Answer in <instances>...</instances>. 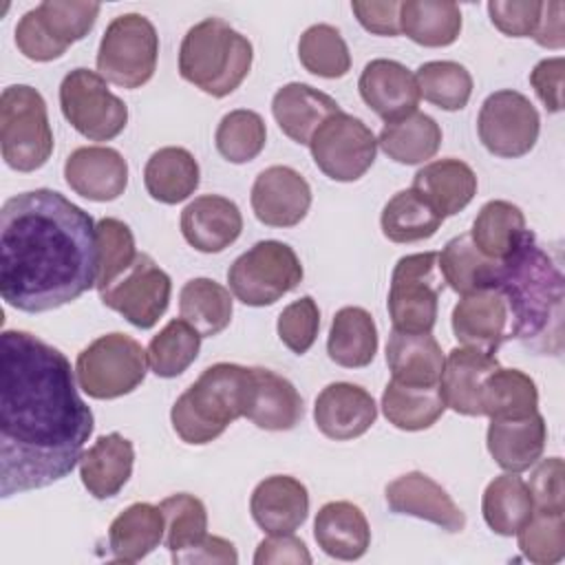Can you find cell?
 I'll list each match as a JSON object with an SVG mask.
<instances>
[{
	"label": "cell",
	"instance_id": "cell-4",
	"mask_svg": "<svg viewBox=\"0 0 565 565\" xmlns=\"http://www.w3.org/2000/svg\"><path fill=\"white\" fill-rule=\"evenodd\" d=\"M252 366L216 362L207 366L172 404L170 422L181 441L203 446L245 417L252 397Z\"/></svg>",
	"mask_w": 565,
	"mask_h": 565
},
{
	"label": "cell",
	"instance_id": "cell-33",
	"mask_svg": "<svg viewBox=\"0 0 565 565\" xmlns=\"http://www.w3.org/2000/svg\"><path fill=\"white\" fill-rule=\"evenodd\" d=\"M201 170L194 154L181 146H166L150 154L143 168L148 194L166 205L185 201L199 188Z\"/></svg>",
	"mask_w": 565,
	"mask_h": 565
},
{
	"label": "cell",
	"instance_id": "cell-49",
	"mask_svg": "<svg viewBox=\"0 0 565 565\" xmlns=\"http://www.w3.org/2000/svg\"><path fill=\"white\" fill-rule=\"evenodd\" d=\"M521 554L534 565H554L565 556V510H536L516 532Z\"/></svg>",
	"mask_w": 565,
	"mask_h": 565
},
{
	"label": "cell",
	"instance_id": "cell-53",
	"mask_svg": "<svg viewBox=\"0 0 565 565\" xmlns=\"http://www.w3.org/2000/svg\"><path fill=\"white\" fill-rule=\"evenodd\" d=\"M565 468L561 457L539 459L527 481L532 508L536 510H565Z\"/></svg>",
	"mask_w": 565,
	"mask_h": 565
},
{
	"label": "cell",
	"instance_id": "cell-14",
	"mask_svg": "<svg viewBox=\"0 0 565 565\" xmlns=\"http://www.w3.org/2000/svg\"><path fill=\"white\" fill-rule=\"evenodd\" d=\"M477 132L490 154L519 159L536 146L541 117L536 106L523 93L501 88L483 99L477 117Z\"/></svg>",
	"mask_w": 565,
	"mask_h": 565
},
{
	"label": "cell",
	"instance_id": "cell-11",
	"mask_svg": "<svg viewBox=\"0 0 565 565\" xmlns=\"http://www.w3.org/2000/svg\"><path fill=\"white\" fill-rule=\"evenodd\" d=\"M446 282L439 271L437 252L402 256L391 274L388 316L395 331L430 333L437 322L439 296Z\"/></svg>",
	"mask_w": 565,
	"mask_h": 565
},
{
	"label": "cell",
	"instance_id": "cell-6",
	"mask_svg": "<svg viewBox=\"0 0 565 565\" xmlns=\"http://www.w3.org/2000/svg\"><path fill=\"white\" fill-rule=\"evenodd\" d=\"M53 130L42 93L29 84L7 86L0 95V148L11 170L35 172L53 154Z\"/></svg>",
	"mask_w": 565,
	"mask_h": 565
},
{
	"label": "cell",
	"instance_id": "cell-16",
	"mask_svg": "<svg viewBox=\"0 0 565 565\" xmlns=\"http://www.w3.org/2000/svg\"><path fill=\"white\" fill-rule=\"evenodd\" d=\"M450 324L461 347L488 355H494L503 342L512 340V316L497 287L461 296L452 309Z\"/></svg>",
	"mask_w": 565,
	"mask_h": 565
},
{
	"label": "cell",
	"instance_id": "cell-13",
	"mask_svg": "<svg viewBox=\"0 0 565 565\" xmlns=\"http://www.w3.org/2000/svg\"><path fill=\"white\" fill-rule=\"evenodd\" d=\"M309 150L324 177L351 183L362 179L375 163L377 139L360 117L340 110L313 132Z\"/></svg>",
	"mask_w": 565,
	"mask_h": 565
},
{
	"label": "cell",
	"instance_id": "cell-8",
	"mask_svg": "<svg viewBox=\"0 0 565 565\" xmlns=\"http://www.w3.org/2000/svg\"><path fill=\"white\" fill-rule=\"evenodd\" d=\"M102 11L88 0H44L15 24V46L33 62L60 60L66 49L84 40Z\"/></svg>",
	"mask_w": 565,
	"mask_h": 565
},
{
	"label": "cell",
	"instance_id": "cell-5",
	"mask_svg": "<svg viewBox=\"0 0 565 565\" xmlns=\"http://www.w3.org/2000/svg\"><path fill=\"white\" fill-rule=\"evenodd\" d=\"M254 60L252 42L223 18H205L188 29L179 46V75L212 97L234 93Z\"/></svg>",
	"mask_w": 565,
	"mask_h": 565
},
{
	"label": "cell",
	"instance_id": "cell-23",
	"mask_svg": "<svg viewBox=\"0 0 565 565\" xmlns=\"http://www.w3.org/2000/svg\"><path fill=\"white\" fill-rule=\"evenodd\" d=\"M254 523L267 534H291L309 514V492L289 475H271L258 481L249 497Z\"/></svg>",
	"mask_w": 565,
	"mask_h": 565
},
{
	"label": "cell",
	"instance_id": "cell-35",
	"mask_svg": "<svg viewBox=\"0 0 565 565\" xmlns=\"http://www.w3.org/2000/svg\"><path fill=\"white\" fill-rule=\"evenodd\" d=\"M329 358L344 369L369 366L377 353V327L364 307H342L335 311L327 338Z\"/></svg>",
	"mask_w": 565,
	"mask_h": 565
},
{
	"label": "cell",
	"instance_id": "cell-50",
	"mask_svg": "<svg viewBox=\"0 0 565 565\" xmlns=\"http://www.w3.org/2000/svg\"><path fill=\"white\" fill-rule=\"evenodd\" d=\"M97 291L115 282L137 258L132 230L113 216L97 221Z\"/></svg>",
	"mask_w": 565,
	"mask_h": 565
},
{
	"label": "cell",
	"instance_id": "cell-47",
	"mask_svg": "<svg viewBox=\"0 0 565 565\" xmlns=\"http://www.w3.org/2000/svg\"><path fill=\"white\" fill-rule=\"evenodd\" d=\"M300 64L324 79L344 77L351 71V53L342 33L324 22L311 24L298 40Z\"/></svg>",
	"mask_w": 565,
	"mask_h": 565
},
{
	"label": "cell",
	"instance_id": "cell-37",
	"mask_svg": "<svg viewBox=\"0 0 565 565\" xmlns=\"http://www.w3.org/2000/svg\"><path fill=\"white\" fill-rule=\"evenodd\" d=\"M461 9L450 0H406L399 4V29L422 46H450L461 33Z\"/></svg>",
	"mask_w": 565,
	"mask_h": 565
},
{
	"label": "cell",
	"instance_id": "cell-40",
	"mask_svg": "<svg viewBox=\"0 0 565 565\" xmlns=\"http://www.w3.org/2000/svg\"><path fill=\"white\" fill-rule=\"evenodd\" d=\"M179 313L203 338H214L232 322L234 300L230 289L212 278H192L179 291Z\"/></svg>",
	"mask_w": 565,
	"mask_h": 565
},
{
	"label": "cell",
	"instance_id": "cell-22",
	"mask_svg": "<svg viewBox=\"0 0 565 565\" xmlns=\"http://www.w3.org/2000/svg\"><path fill=\"white\" fill-rule=\"evenodd\" d=\"M243 232L238 205L221 194H201L181 212V234L196 252L218 254Z\"/></svg>",
	"mask_w": 565,
	"mask_h": 565
},
{
	"label": "cell",
	"instance_id": "cell-1",
	"mask_svg": "<svg viewBox=\"0 0 565 565\" xmlns=\"http://www.w3.org/2000/svg\"><path fill=\"white\" fill-rule=\"evenodd\" d=\"M66 355L42 338L7 329L0 349V497L62 481L95 428Z\"/></svg>",
	"mask_w": 565,
	"mask_h": 565
},
{
	"label": "cell",
	"instance_id": "cell-56",
	"mask_svg": "<svg viewBox=\"0 0 565 565\" xmlns=\"http://www.w3.org/2000/svg\"><path fill=\"white\" fill-rule=\"evenodd\" d=\"M256 565H271V563H294V565H309L311 554L298 536L291 534H269L263 539L254 554Z\"/></svg>",
	"mask_w": 565,
	"mask_h": 565
},
{
	"label": "cell",
	"instance_id": "cell-10",
	"mask_svg": "<svg viewBox=\"0 0 565 565\" xmlns=\"http://www.w3.org/2000/svg\"><path fill=\"white\" fill-rule=\"evenodd\" d=\"M159 35L141 13H121L106 26L97 49L99 75L121 88L135 90L148 84L157 71Z\"/></svg>",
	"mask_w": 565,
	"mask_h": 565
},
{
	"label": "cell",
	"instance_id": "cell-43",
	"mask_svg": "<svg viewBox=\"0 0 565 565\" xmlns=\"http://www.w3.org/2000/svg\"><path fill=\"white\" fill-rule=\"evenodd\" d=\"M486 525L499 536H514L532 514V497L527 483L516 472L494 477L481 497Z\"/></svg>",
	"mask_w": 565,
	"mask_h": 565
},
{
	"label": "cell",
	"instance_id": "cell-57",
	"mask_svg": "<svg viewBox=\"0 0 565 565\" xmlns=\"http://www.w3.org/2000/svg\"><path fill=\"white\" fill-rule=\"evenodd\" d=\"M177 563H221V565H236L238 563V552L234 547L232 541L223 539V536H214L207 534L196 547H192L190 552L181 554Z\"/></svg>",
	"mask_w": 565,
	"mask_h": 565
},
{
	"label": "cell",
	"instance_id": "cell-12",
	"mask_svg": "<svg viewBox=\"0 0 565 565\" xmlns=\"http://www.w3.org/2000/svg\"><path fill=\"white\" fill-rule=\"evenodd\" d=\"M64 119L90 141H110L128 124V106L90 68H73L60 84Z\"/></svg>",
	"mask_w": 565,
	"mask_h": 565
},
{
	"label": "cell",
	"instance_id": "cell-42",
	"mask_svg": "<svg viewBox=\"0 0 565 565\" xmlns=\"http://www.w3.org/2000/svg\"><path fill=\"white\" fill-rule=\"evenodd\" d=\"M382 413L399 430H426L446 411L439 386H406L391 380L382 393Z\"/></svg>",
	"mask_w": 565,
	"mask_h": 565
},
{
	"label": "cell",
	"instance_id": "cell-44",
	"mask_svg": "<svg viewBox=\"0 0 565 565\" xmlns=\"http://www.w3.org/2000/svg\"><path fill=\"white\" fill-rule=\"evenodd\" d=\"M201 333L183 318L170 320L157 335H152L146 353L150 371L157 377H177L196 360L201 351Z\"/></svg>",
	"mask_w": 565,
	"mask_h": 565
},
{
	"label": "cell",
	"instance_id": "cell-21",
	"mask_svg": "<svg viewBox=\"0 0 565 565\" xmlns=\"http://www.w3.org/2000/svg\"><path fill=\"white\" fill-rule=\"evenodd\" d=\"M64 179L75 194L106 203L124 194L128 185V163L124 154L110 146H82L66 157Z\"/></svg>",
	"mask_w": 565,
	"mask_h": 565
},
{
	"label": "cell",
	"instance_id": "cell-32",
	"mask_svg": "<svg viewBox=\"0 0 565 565\" xmlns=\"http://www.w3.org/2000/svg\"><path fill=\"white\" fill-rule=\"evenodd\" d=\"M166 539V519L159 505L139 501L119 512L108 527V550L115 561L137 563Z\"/></svg>",
	"mask_w": 565,
	"mask_h": 565
},
{
	"label": "cell",
	"instance_id": "cell-29",
	"mask_svg": "<svg viewBox=\"0 0 565 565\" xmlns=\"http://www.w3.org/2000/svg\"><path fill=\"white\" fill-rule=\"evenodd\" d=\"M252 397L245 417L263 430H291L305 415V404L296 386L263 366H252Z\"/></svg>",
	"mask_w": 565,
	"mask_h": 565
},
{
	"label": "cell",
	"instance_id": "cell-55",
	"mask_svg": "<svg viewBox=\"0 0 565 565\" xmlns=\"http://www.w3.org/2000/svg\"><path fill=\"white\" fill-rule=\"evenodd\" d=\"M563 71L565 60L556 55L541 60L530 73V84L550 113L563 110Z\"/></svg>",
	"mask_w": 565,
	"mask_h": 565
},
{
	"label": "cell",
	"instance_id": "cell-58",
	"mask_svg": "<svg viewBox=\"0 0 565 565\" xmlns=\"http://www.w3.org/2000/svg\"><path fill=\"white\" fill-rule=\"evenodd\" d=\"M563 11H565V4L558 2V0L543 2L541 18H539V26H536V31H534V35H532L539 46L554 49V51H558V49L565 46Z\"/></svg>",
	"mask_w": 565,
	"mask_h": 565
},
{
	"label": "cell",
	"instance_id": "cell-18",
	"mask_svg": "<svg viewBox=\"0 0 565 565\" xmlns=\"http://www.w3.org/2000/svg\"><path fill=\"white\" fill-rule=\"evenodd\" d=\"M384 497L391 512L395 514L428 521L450 534H457L466 527V514L446 492V488L419 470L399 475L386 483Z\"/></svg>",
	"mask_w": 565,
	"mask_h": 565
},
{
	"label": "cell",
	"instance_id": "cell-38",
	"mask_svg": "<svg viewBox=\"0 0 565 565\" xmlns=\"http://www.w3.org/2000/svg\"><path fill=\"white\" fill-rule=\"evenodd\" d=\"M444 223L435 205L415 188L395 192L380 214L382 234L391 243H417L430 238Z\"/></svg>",
	"mask_w": 565,
	"mask_h": 565
},
{
	"label": "cell",
	"instance_id": "cell-30",
	"mask_svg": "<svg viewBox=\"0 0 565 565\" xmlns=\"http://www.w3.org/2000/svg\"><path fill=\"white\" fill-rule=\"evenodd\" d=\"M444 351L433 333H408L391 329L386 364L391 380L406 386H439Z\"/></svg>",
	"mask_w": 565,
	"mask_h": 565
},
{
	"label": "cell",
	"instance_id": "cell-3",
	"mask_svg": "<svg viewBox=\"0 0 565 565\" xmlns=\"http://www.w3.org/2000/svg\"><path fill=\"white\" fill-rule=\"evenodd\" d=\"M494 287L503 294L512 316V340L539 355L563 351V271L534 232L499 265Z\"/></svg>",
	"mask_w": 565,
	"mask_h": 565
},
{
	"label": "cell",
	"instance_id": "cell-46",
	"mask_svg": "<svg viewBox=\"0 0 565 565\" xmlns=\"http://www.w3.org/2000/svg\"><path fill=\"white\" fill-rule=\"evenodd\" d=\"M166 519V547L172 563L196 547L207 536V510L203 501L188 492H177L159 503Z\"/></svg>",
	"mask_w": 565,
	"mask_h": 565
},
{
	"label": "cell",
	"instance_id": "cell-19",
	"mask_svg": "<svg viewBox=\"0 0 565 565\" xmlns=\"http://www.w3.org/2000/svg\"><path fill=\"white\" fill-rule=\"evenodd\" d=\"M377 419L373 395L360 384L331 382L313 404V422L318 430L333 441H351L362 437Z\"/></svg>",
	"mask_w": 565,
	"mask_h": 565
},
{
	"label": "cell",
	"instance_id": "cell-31",
	"mask_svg": "<svg viewBox=\"0 0 565 565\" xmlns=\"http://www.w3.org/2000/svg\"><path fill=\"white\" fill-rule=\"evenodd\" d=\"M411 188L422 192L446 218L459 214L475 199L477 174L466 161L446 157L424 163L415 172Z\"/></svg>",
	"mask_w": 565,
	"mask_h": 565
},
{
	"label": "cell",
	"instance_id": "cell-39",
	"mask_svg": "<svg viewBox=\"0 0 565 565\" xmlns=\"http://www.w3.org/2000/svg\"><path fill=\"white\" fill-rule=\"evenodd\" d=\"M437 263H439L444 282L459 296H466L486 287H494L499 265H501V260H492L483 256L475 247L468 232L450 238L444 245V249L437 254Z\"/></svg>",
	"mask_w": 565,
	"mask_h": 565
},
{
	"label": "cell",
	"instance_id": "cell-41",
	"mask_svg": "<svg viewBox=\"0 0 565 565\" xmlns=\"http://www.w3.org/2000/svg\"><path fill=\"white\" fill-rule=\"evenodd\" d=\"M539 411L534 380L519 369L497 366L481 386V415L490 419H516Z\"/></svg>",
	"mask_w": 565,
	"mask_h": 565
},
{
	"label": "cell",
	"instance_id": "cell-26",
	"mask_svg": "<svg viewBox=\"0 0 565 565\" xmlns=\"http://www.w3.org/2000/svg\"><path fill=\"white\" fill-rule=\"evenodd\" d=\"M340 110V104L331 95L302 82H289L271 97V115L278 128L291 141L302 146H309L322 121Z\"/></svg>",
	"mask_w": 565,
	"mask_h": 565
},
{
	"label": "cell",
	"instance_id": "cell-34",
	"mask_svg": "<svg viewBox=\"0 0 565 565\" xmlns=\"http://www.w3.org/2000/svg\"><path fill=\"white\" fill-rule=\"evenodd\" d=\"M530 232L532 230H527L525 214L519 205L494 199L481 205L468 234L483 256L492 260H505L516 252Z\"/></svg>",
	"mask_w": 565,
	"mask_h": 565
},
{
	"label": "cell",
	"instance_id": "cell-7",
	"mask_svg": "<svg viewBox=\"0 0 565 565\" xmlns=\"http://www.w3.org/2000/svg\"><path fill=\"white\" fill-rule=\"evenodd\" d=\"M148 366L146 349L128 333L113 331L77 353L75 377L88 397L117 399L146 380Z\"/></svg>",
	"mask_w": 565,
	"mask_h": 565
},
{
	"label": "cell",
	"instance_id": "cell-36",
	"mask_svg": "<svg viewBox=\"0 0 565 565\" xmlns=\"http://www.w3.org/2000/svg\"><path fill=\"white\" fill-rule=\"evenodd\" d=\"M377 146L395 163H426L441 146V128L430 115L415 110L404 119L384 124L377 135Z\"/></svg>",
	"mask_w": 565,
	"mask_h": 565
},
{
	"label": "cell",
	"instance_id": "cell-9",
	"mask_svg": "<svg viewBox=\"0 0 565 565\" xmlns=\"http://www.w3.org/2000/svg\"><path fill=\"white\" fill-rule=\"evenodd\" d=\"M305 269L282 241H258L227 269V282L236 300L247 307H269L302 282Z\"/></svg>",
	"mask_w": 565,
	"mask_h": 565
},
{
	"label": "cell",
	"instance_id": "cell-25",
	"mask_svg": "<svg viewBox=\"0 0 565 565\" xmlns=\"http://www.w3.org/2000/svg\"><path fill=\"white\" fill-rule=\"evenodd\" d=\"M499 366L494 355L468 347H455L444 358L439 391L446 408L466 417H481L483 380Z\"/></svg>",
	"mask_w": 565,
	"mask_h": 565
},
{
	"label": "cell",
	"instance_id": "cell-2",
	"mask_svg": "<svg viewBox=\"0 0 565 565\" xmlns=\"http://www.w3.org/2000/svg\"><path fill=\"white\" fill-rule=\"evenodd\" d=\"M97 223L62 192H20L0 210V294L24 313L60 309L95 287Z\"/></svg>",
	"mask_w": 565,
	"mask_h": 565
},
{
	"label": "cell",
	"instance_id": "cell-15",
	"mask_svg": "<svg viewBox=\"0 0 565 565\" xmlns=\"http://www.w3.org/2000/svg\"><path fill=\"white\" fill-rule=\"evenodd\" d=\"M170 294V276L152 260V256L141 252L115 282L99 291V300L137 329H152L166 313Z\"/></svg>",
	"mask_w": 565,
	"mask_h": 565
},
{
	"label": "cell",
	"instance_id": "cell-52",
	"mask_svg": "<svg viewBox=\"0 0 565 565\" xmlns=\"http://www.w3.org/2000/svg\"><path fill=\"white\" fill-rule=\"evenodd\" d=\"M543 2L541 0H490L488 15L490 22L510 38H532Z\"/></svg>",
	"mask_w": 565,
	"mask_h": 565
},
{
	"label": "cell",
	"instance_id": "cell-27",
	"mask_svg": "<svg viewBox=\"0 0 565 565\" xmlns=\"http://www.w3.org/2000/svg\"><path fill=\"white\" fill-rule=\"evenodd\" d=\"M135 448L121 433H108L79 457V479L95 499H110L121 492L132 475Z\"/></svg>",
	"mask_w": 565,
	"mask_h": 565
},
{
	"label": "cell",
	"instance_id": "cell-51",
	"mask_svg": "<svg viewBox=\"0 0 565 565\" xmlns=\"http://www.w3.org/2000/svg\"><path fill=\"white\" fill-rule=\"evenodd\" d=\"M320 329V309L311 296H302L294 302H289L276 322V331L280 342L296 355H305Z\"/></svg>",
	"mask_w": 565,
	"mask_h": 565
},
{
	"label": "cell",
	"instance_id": "cell-24",
	"mask_svg": "<svg viewBox=\"0 0 565 565\" xmlns=\"http://www.w3.org/2000/svg\"><path fill=\"white\" fill-rule=\"evenodd\" d=\"M547 424L539 411L516 419H490L486 446L490 457L505 472L530 470L545 450Z\"/></svg>",
	"mask_w": 565,
	"mask_h": 565
},
{
	"label": "cell",
	"instance_id": "cell-20",
	"mask_svg": "<svg viewBox=\"0 0 565 565\" xmlns=\"http://www.w3.org/2000/svg\"><path fill=\"white\" fill-rule=\"evenodd\" d=\"M358 90L362 102L384 119V124L415 113L422 99L415 73H411L402 62L386 57L371 60L364 66L358 79Z\"/></svg>",
	"mask_w": 565,
	"mask_h": 565
},
{
	"label": "cell",
	"instance_id": "cell-48",
	"mask_svg": "<svg viewBox=\"0 0 565 565\" xmlns=\"http://www.w3.org/2000/svg\"><path fill=\"white\" fill-rule=\"evenodd\" d=\"M267 141L263 117L249 108H236L223 115L216 126L214 143L218 154L230 163H247L256 159Z\"/></svg>",
	"mask_w": 565,
	"mask_h": 565
},
{
	"label": "cell",
	"instance_id": "cell-17",
	"mask_svg": "<svg viewBox=\"0 0 565 565\" xmlns=\"http://www.w3.org/2000/svg\"><path fill=\"white\" fill-rule=\"evenodd\" d=\"M249 203L263 225L294 227L311 207V188L298 170L269 166L254 179Z\"/></svg>",
	"mask_w": 565,
	"mask_h": 565
},
{
	"label": "cell",
	"instance_id": "cell-54",
	"mask_svg": "<svg viewBox=\"0 0 565 565\" xmlns=\"http://www.w3.org/2000/svg\"><path fill=\"white\" fill-rule=\"evenodd\" d=\"M399 4L397 0H353L351 11L358 22L375 35L395 38L402 33L399 29Z\"/></svg>",
	"mask_w": 565,
	"mask_h": 565
},
{
	"label": "cell",
	"instance_id": "cell-28",
	"mask_svg": "<svg viewBox=\"0 0 565 565\" xmlns=\"http://www.w3.org/2000/svg\"><path fill=\"white\" fill-rule=\"evenodd\" d=\"M313 539L327 556L358 561L371 545V527L360 505L351 501H329L316 514Z\"/></svg>",
	"mask_w": 565,
	"mask_h": 565
},
{
	"label": "cell",
	"instance_id": "cell-45",
	"mask_svg": "<svg viewBox=\"0 0 565 565\" xmlns=\"http://www.w3.org/2000/svg\"><path fill=\"white\" fill-rule=\"evenodd\" d=\"M415 79L419 86V95L448 113L466 108L475 86L470 71L452 60L424 62L415 71Z\"/></svg>",
	"mask_w": 565,
	"mask_h": 565
}]
</instances>
